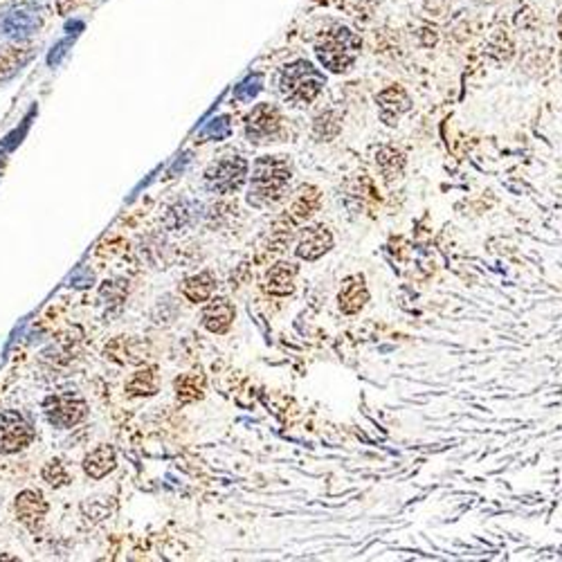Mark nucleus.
<instances>
[{
	"mask_svg": "<svg viewBox=\"0 0 562 562\" xmlns=\"http://www.w3.org/2000/svg\"><path fill=\"white\" fill-rule=\"evenodd\" d=\"M291 162L281 156L259 158L254 162L252 180H250V194L248 203L254 208H263L284 196L286 184L291 183Z\"/></svg>",
	"mask_w": 562,
	"mask_h": 562,
	"instance_id": "1",
	"label": "nucleus"
},
{
	"mask_svg": "<svg viewBox=\"0 0 562 562\" xmlns=\"http://www.w3.org/2000/svg\"><path fill=\"white\" fill-rule=\"evenodd\" d=\"M360 38L349 28L333 25L331 30L322 34L315 43V55L322 61L324 68L331 72H346L355 64V56L360 52Z\"/></svg>",
	"mask_w": 562,
	"mask_h": 562,
	"instance_id": "2",
	"label": "nucleus"
},
{
	"mask_svg": "<svg viewBox=\"0 0 562 562\" xmlns=\"http://www.w3.org/2000/svg\"><path fill=\"white\" fill-rule=\"evenodd\" d=\"M324 83H327L324 74L306 59H297L288 64L286 68L281 70L279 77V88L284 92V98H288L295 104L313 102L322 92Z\"/></svg>",
	"mask_w": 562,
	"mask_h": 562,
	"instance_id": "3",
	"label": "nucleus"
},
{
	"mask_svg": "<svg viewBox=\"0 0 562 562\" xmlns=\"http://www.w3.org/2000/svg\"><path fill=\"white\" fill-rule=\"evenodd\" d=\"M41 12L32 0H16L0 12V37L23 43L41 30Z\"/></svg>",
	"mask_w": 562,
	"mask_h": 562,
	"instance_id": "4",
	"label": "nucleus"
},
{
	"mask_svg": "<svg viewBox=\"0 0 562 562\" xmlns=\"http://www.w3.org/2000/svg\"><path fill=\"white\" fill-rule=\"evenodd\" d=\"M245 175H248V160L239 156H227L208 166L205 184H208L209 192L230 194V192H236L243 184Z\"/></svg>",
	"mask_w": 562,
	"mask_h": 562,
	"instance_id": "5",
	"label": "nucleus"
},
{
	"mask_svg": "<svg viewBox=\"0 0 562 562\" xmlns=\"http://www.w3.org/2000/svg\"><path fill=\"white\" fill-rule=\"evenodd\" d=\"M34 441V428L21 412H0V452L14 455Z\"/></svg>",
	"mask_w": 562,
	"mask_h": 562,
	"instance_id": "6",
	"label": "nucleus"
},
{
	"mask_svg": "<svg viewBox=\"0 0 562 562\" xmlns=\"http://www.w3.org/2000/svg\"><path fill=\"white\" fill-rule=\"evenodd\" d=\"M46 416L55 428H72L86 416V403L72 394H56L46 401Z\"/></svg>",
	"mask_w": 562,
	"mask_h": 562,
	"instance_id": "7",
	"label": "nucleus"
},
{
	"mask_svg": "<svg viewBox=\"0 0 562 562\" xmlns=\"http://www.w3.org/2000/svg\"><path fill=\"white\" fill-rule=\"evenodd\" d=\"M281 129V115L270 104H259L248 117H245V135L250 142H268L275 138Z\"/></svg>",
	"mask_w": 562,
	"mask_h": 562,
	"instance_id": "8",
	"label": "nucleus"
},
{
	"mask_svg": "<svg viewBox=\"0 0 562 562\" xmlns=\"http://www.w3.org/2000/svg\"><path fill=\"white\" fill-rule=\"evenodd\" d=\"M331 248L333 234L328 232V227L324 226L306 227L300 236V243H297V257L306 259V261H315V259L327 254Z\"/></svg>",
	"mask_w": 562,
	"mask_h": 562,
	"instance_id": "9",
	"label": "nucleus"
},
{
	"mask_svg": "<svg viewBox=\"0 0 562 562\" xmlns=\"http://www.w3.org/2000/svg\"><path fill=\"white\" fill-rule=\"evenodd\" d=\"M234 315L236 311L234 306H232V302L226 300V297H217V300H212L205 306L203 327L208 328V331L223 336V333L230 331L232 322H234Z\"/></svg>",
	"mask_w": 562,
	"mask_h": 562,
	"instance_id": "10",
	"label": "nucleus"
},
{
	"mask_svg": "<svg viewBox=\"0 0 562 562\" xmlns=\"http://www.w3.org/2000/svg\"><path fill=\"white\" fill-rule=\"evenodd\" d=\"M337 302H340V309L349 315L362 311L364 304L369 302V291L367 286H364V277L362 275L346 277V279L342 281L340 293H337Z\"/></svg>",
	"mask_w": 562,
	"mask_h": 562,
	"instance_id": "11",
	"label": "nucleus"
},
{
	"mask_svg": "<svg viewBox=\"0 0 562 562\" xmlns=\"http://www.w3.org/2000/svg\"><path fill=\"white\" fill-rule=\"evenodd\" d=\"M14 511H16V517H19L23 524L37 526L38 522L46 517L47 502H46V498H43L41 490H23V493L16 498Z\"/></svg>",
	"mask_w": 562,
	"mask_h": 562,
	"instance_id": "12",
	"label": "nucleus"
},
{
	"mask_svg": "<svg viewBox=\"0 0 562 562\" xmlns=\"http://www.w3.org/2000/svg\"><path fill=\"white\" fill-rule=\"evenodd\" d=\"M295 275H297L295 263H277L266 277V291L277 297L291 295L293 288H295Z\"/></svg>",
	"mask_w": 562,
	"mask_h": 562,
	"instance_id": "13",
	"label": "nucleus"
},
{
	"mask_svg": "<svg viewBox=\"0 0 562 562\" xmlns=\"http://www.w3.org/2000/svg\"><path fill=\"white\" fill-rule=\"evenodd\" d=\"M115 464H117L115 450H113L111 446H99L95 447L90 455H86V459H83V471H86V475L92 477V480H104L108 473H113Z\"/></svg>",
	"mask_w": 562,
	"mask_h": 562,
	"instance_id": "14",
	"label": "nucleus"
},
{
	"mask_svg": "<svg viewBox=\"0 0 562 562\" xmlns=\"http://www.w3.org/2000/svg\"><path fill=\"white\" fill-rule=\"evenodd\" d=\"M376 99H379L380 113H383V120L387 122V124H394V120H398V115L410 111V106H412L405 90H401V88H396V86L383 90Z\"/></svg>",
	"mask_w": 562,
	"mask_h": 562,
	"instance_id": "15",
	"label": "nucleus"
},
{
	"mask_svg": "<svg viewBox=\"0 0 562 562\" xmlns=\"http://www.w3.org/2000/svg\"><path fill=\"white\" fill-rule=\"evenodd\" d=\"M214 291H217V277L212 272H199L183 284V295L196 304L212 300Z\"/></svg>",
	"mask_w": 562,
	"mask_h": 562,
	"instance_id": "16",
	"label": "nucleus"
},
{
	"mask_svg": "<svg viewBox=\"0 0 562 562\" xmlns=\"http://www.w3.org/2000/svg\"><path fill=\"white\" fill-rule=\"evenodd\" d=\"M319 208V192L315 187H302L300 194H297L295 203H293L288 218L291 223H304L306 218L313 217Z\"/></svg>",
	"mask_w": 562,
	"mask_h": 562,
	"instance_id": "17",
	"label": "nucleus"
},
{
	"mask_svg": "<svg viewBox=\"0 0 562 562\" xmlns=\"http://www.w3.org/2000/svg\"><path fill=\"white\" fill-rule=\"evenodd\" d=\"M205 389V376L200 371L184 373L183 379L175 380V392H178L180 403H192L199 401L203 396Z\"/></svg>",
	"mask_w": 562,
	"mask_h": 562,
	"instance_id": "18",
	"label": "nucleus"
},
{
	"mask_svg": "<svg viewBox=\"0 0 562 562\" xmlns=\"http://www.w3.org/2000/svg\"><path fill=\"white\" fill-rule=\"evenodd\" d=\"M379 165H380V169H383L385 178L392 180L394 175H401L405 160H403L401 153L394 151V149H380Z\"/></svg>",
	"mask_w": 562,
	"mask_h": 562,
	"instance_id": "19",
	"label": "nucleus"
},
{
	"mask_svg": "<svg viewBox=\"0 0 562 562\" xmlns=\"http://www.w3.org/2000/svg\"><path fill=\"white\" fill-rule=\"evenodd\" d=\"M230 133H232L230 117L221 115V117H214V120H209L208 124L200 129L199 138L200 140H226Z\"/></svg>",
	"mask_w": 562,
	"mask_h": 562,
	"instance_id": "20",
	"label": "nucleus"
},
{
	"mask_svg": "<svg viewBox=\"0 0 562 562\" xmlns=\"http://www.w3.org/2000/svg\"><path fill=\"white\" fill-rule=\"evenodd\" d=\"M261 86H263V74H259V72L250 74V77H245L243 81L234 88V99H239V102H250L252 98H257Z\"/></svg>",
	"mask_w": 562,
	"mask_h": 562,
	"instance_id": "21",
	"label": "nucleus"
},
{
	"mask_svg": "<svg viewBox=\"0 0 562 562\" xmlns=\"http://www.w3.org/2000/svg\"><path fill=\"white\" fill-rule=\"evenodd\" d=\"M43 480L50 486H64L68 481V473H65L64 464L61 461H50V464L43 468Z\"/></svg>",
	"mask_w": 562,
	"mask_h": 562,
	"instance_id": "22",
	"label": "nucleus"
},
{
	"mask_svg": "<svg viewBox=\"0 0 562 562\" xmlns=\"http://www.w3.org/2000/svg\"><path fill=\"white\" fill-rule=\"evenodd\" d=\"M153 389H156V385H153L151 371H140L129 383V392L133 394H153Z\"/></svg>",
	"mask_w": 562,
	"mask_h": 562,
	"instance_id": "23",
	"label": "nucleus"
},
{
	"mask_svg": "<svg viewBox=\"0 0 562 562\" xmlns=\"http://www.w3.org/2000/svg\"><path fill=\"white\" fill-rule=\"evenodd\" d=\"M72 41H74V37H70V34H68V37H65V38H64V41H59V43H56V46H55V47H52L50 56H47V64H50V65H56V64H59V61H61V56H64V55H65V52H68L70 43H72Z\"/></svg>",
	"mask_w": 562,
	"mask_h": 562,
	"instance_id": "24",
	"label": "nucleus"
},
{
	"mask_svg": "<svg viewBox=\"0 0 562 562\" xmlns=\"http://www.w3.org/2000/svg\"><path fill=\"white\" fill-rule=\"evenodd\" d=\"M79 3H81V0H56V12H59V14H68V12H72Z\"/></svg>",
	"mask_w": 562,
	"mask_h": 562,
	"instance_id": "25",
	"label": "nucleus"
},
{
	"mask_svg": "<svg viewBox=\"0 0 562 562\" xmlns=\"http://www.w3.org/2000/svg\"><path fill=\"white\" fill-rule=\"evenodd\" d=\"M558 30H560V37H562V14H560V19H558Z\"/></svg>",
	"mask_w": 562,
	"mask_h": 562,
	"instance_id": "26",
	"label": "nucleus"
}]
</instances>
